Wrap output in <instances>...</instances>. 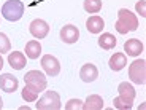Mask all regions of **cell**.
<instances>
[{"instance_id": "1", "label": "cell", "mask_w": 146, "mask_h": 110, "mask_svg": "<svg viewBox=\"0 0 146 110\" xmlns=\"http://www.w3.org/2000/svg\"><path fill=\"white\" fill-rule=\"evenodd\" d=\"M114 29L119 34L133 32L138 29V18L135 13H132L127 8H121L117 11V21L114 22Z\"/></svg>"}, {"instance_id": "2", "label": "cell", "mask_w": 146, "mask_h": 110, "mask_svg": "<svg viewBox=\"0 0 146 110\" xmlns=\"http://www.w3.org/2000/svg\"><path fill=\"white\" fill-rule=\"evenodd\" d=\"M24 3L21 0H8L5 2L3 7H2V16H3L7 21H19V19L24 16Z\"/></svg>"}, {"instance_id": "3", "label": "cell", "mask_w": 146, "mask_h": 110, "mask_svg": "<svg viewBox=\"0 0 146 110\" xmlns=\"http://www.w3.org/2000/svg\"><path fill=\"white\" fill-rule=\"evenodd\" d=\"M24 81H26V86H29L30 89L36 91L38 94L46 89V85H48L44 73H41L40 70H29L24 75Z\"/></svg>"}, {"instance_id": "4", "label": "cell", "mask_w": 146, "mask_h": 110, "mask_svg": "<svg viewBox=\"0 0 146 110\" xmlns=\"http://www.w3.org/2000/svg\"><path fill=\"white\" fill-rule=\"evenodd\" d=\"M35 107L38 110H59L62 107L60 105V96L56 91H46L38 99Z\"/></svg>"}, {"instance_id": "5", "label": "cell", "mask_w": 146, "mask_h": 110, "mask_svg": "<svg viewBox=\"0 0 146 110\" xmlns=\"http://www.w3.org/2000/svg\"><path fill=\"white\" fill-rule=\"evenodd\" d=\"M129 78L137 85L146 83V62L145 59H137L129 66Z\"/></svg>"}, {"instance_id": "6", "label": "cell", "mask_w": 146, "mask_h": 110, "mask_svg": "<svg viewBox=\"0 0 146 110\" xmlns=\"http://www.w3.org/2000/svg\"><path fill=\"white\" fill-rule=\"evenodd\" d=\"M41 67H43L48 77H57L59 72H60V62L52 54H44L41 58Z\"/></svg>"}, {"instance_id": "7", "label": "cell", "mask_w": 146, "mask_h": 110, "mask_svg": "<svg viewBox=\"0 0 146 110\" xmlns=\"http://www.w3.org/2000/svg\"><path fill=\"white\" fill-rule=\"evenodd\" d=\"M29 30L32 34V37H35V38L40 40V38H44L49 34V26H48V22L43 21V19H33L29 26Z\"/></svg>"}, {"instance_id": "8", "label": "cell", "mask_w": 146, "mask_h": 110, "mask_svg": "<svg viewBox=\"0 0 146 110\" xmlns=\"http://www.w3.org/2000/svg\"><path fill=\"white\" fill-rule=\"evenodd\" d=\"M60 38H62L64 43H68V45L76 43L80 40V30L73 24H67V26H64L60 29Z\"/></svg>"}, {"instance_id": "9", "label": "cell", "mask_w": 146, "mask_h": 110, "mask_svg": "<svg viewBox=\"0 0 146 110\" xmlns=\"http://www.w3.org/2000/svg\"><path fill=\"white\" fill-rule=\"evenodd\" d=\"M19 86V81L11 73H2L0 75V89L5 93H15Z\"/></svg>"}, {"instance_id": "10", "label": "cell", "mask_w": 146, "mask_h": 110, "mask_svg": "<svg viewBox=\"0 0 146 110\" xmlns=\"http://www.w3.org/2000/svg\"><path fill=\"white\" fill-rule=\"evenodd\" d=\"M80 77L84 83H92L99 78V70L94 64H84L80 70Z\"/></svg>"}, {"instance_id": "11", "label": "cell", "mask_w": 146, "mask_h": 110, "mask_svg": "<svg viewBox=\"0 0 146 110\" xmlns=\"http://www.w3.org/2000/svg\"><path fill=\"white\" fill-rule=\"evenodd\" d=\"M124 51L127 56H132V58H137L143 53V43L138 40V38H129L124 43Z\"/></svg>"}, {"instance_id": "12", "label": "cell", "mask_w": 146, "mask_h": 110, "mask_svg": "<svg viewBox=\"0 0 146 110\" xmlns=\"http://www.w3.org/2000/svg\"><path fill=\"white\" fill-rule=\"evenodd\" d=\"M125 66H127V58H125L124 53H114V54L110 58V69L114 70V72L122 70Z\"/></svg>"}, {"instance_id": "13", "label": "cell", "mask_w": 146, "mask_h": 110, "mask_svg": "<svg viewBox=\"0 0 146 110\" xmlns=\"http://www.w3.org/2000/svg\"><path fill=\"white\" fill-rule=\"evenodd\" d=\"M105 27V21L100 16H91V18L86 21V29L91 34H100Z\"/></svg>"}, {"instance_id": "14", "label": "cell", "mask_w": 146, "mask_h": 110, "mask_svg": "<svg viewBox=\"0 0 146 110\" xmlns=\"http://www.w3.org/2000/svg\"><path fill=\"white\" fill-rule=\"evenodd\" d=\"M8 62H10V66L13 67L15 70H21L26 67V56L22 54L21 51H13L10 53V56H8Z\"/></svg>"}, {"instance_id": "15", "label": "cell", "mask_w": 146, "mask_h": 110, "mask_svg": "<svg viewBox=\"0 0 146 110\" xmlns=\"http://www.w3.org/2000/svg\"><path fill=\"white\" fill-rule=\"evenodd\" d=\"M83 109L84 110H100L103 109V99L99 94H91L88 96L86 102H83Z\"/></svg>"}, {"instance_id": "16", "label": "cell", "mask_w": 146, "mask_h": 110, "mask_svg": "<svg viewBox=\"0 0 146 110\" xmlns=\"http://www.w3.org/2000/svg\"><path fill=\"white\" fill-rule=\"evenodd\" d=\"M116 43H117L116 37H114L113 34H110V32H105V34H102V35L99 37V46L102 48V50L110 51V50H113V48L116 46Z\"/></svg>"}, {"instance_id": "17", "label": "cell", "mask_w": 146, "mask_h": 110, "mask_svg": "<svg viewBox=\"0 0 146 110\" xmlns=\"http://www.w3.org/2000/svg\"><path fill=\"white\" fill-rule=\"evenodd\" d=\"M117 91H119V96H121V97H124V99L133 102V99H135V88H133L130 83H127V81H122V83H119V86H117Z\"/></svg>"}, {"instance_id": "18", "label": "cell", "mask_w": 146, "mask_h": 110, "mask_svg": "<svg viewBox=\"0 0 146 110\" xmlns=\"http://www.w3.org/2000/svg\"><path fill=\"white\" fill-rule=\"evenodd\" d=\"M41 54V45L38 40H30L26 45V56L29 59H36Z\"/></svg>"}, {"instance_id": "19", "label": "cell", "mask_w": 146, "mask_h": 110, "mask_svg": "<svg viewBox=\"0 0 146 110\" xmlns=\"http://www.w3.org/2000/svg\"><path fill=\"white\" fill-rule=\"evenodd\" d=\"M83 7L88 13H99L102 10V0H84Z\"/></svg>"}, {"instance_id": "20", "label": "cell", "mask_w": 146, "mask_h": 110, "mask_svg": "<svg viewBox=\"0 0 146 110\" xmlns=\"http://www.w3.org/2000/svg\"><path fill=\"white\" fill-rule=\"evenodd\" d=\"M132 105H133V102L124 99V97H121V96L114 97V101H113V107L117 110H129V109H132Z\"/></svg>"}, {"instance_id": "21", "label": "cell", "mask_w": 146, "mask_h": 110, "mask_svg": "<svg viewBox=\"0 0 146 110\" xmlns=\"http://www.w3.org/2000/svg\"><path fill=\"white\" fill-rule=\"evenodd\" d=\"M22 99L26 101V102H35L38 99V93L30 89L29 86H24L22 88Z\"/></svg>"}, {"instance_id": "22", "label": "cell", "mask_w": 146, "mask_h": 110, "mask_svg": "<svg viewBox=\"0 0 146 110\" xmlns=\"http://www.w3.org/2000/svg\"><path fill=\"white\" fill-rule=\"evenodd\" d=\"M11 50V43L10 38H8L5 34L0 32V54H5V53H10Z\"/></svg>"}, {"instance_id": "23", "label": "cell", "mask_w": 146, "mask_h": 110, "mask_svg": "<svg viewBox=\"0 0 146 110\" xmlns=\"http://www.w3.org/2000/svg\"><path fill=\"white\" fill-rule=\"evenodd\" d=\"M65 109L67 110H81V109H83V101H80V99H70L68 102L65 104Z\"/></svg>"}, {"instance_id": "24", "label": "cell", "mask_w": 146, "mask_h": 110, "mask_svg": "<svg viewBox=\"0 0 146 110\" xmlns=\"http://www.w3.org/2000/svg\"><path fill=\"white\" fill-rule=\"evenodd\" d=\"M135 8H137V13H140V16L145 18L146 16V2L145 0H140L138 3L135 5Z\"/></svg>"}, {"instance_id": "25", "label": "cell", "mask_w": 146, "mask_h": 110, "mask_svg": "<svg viewBox=\"0 0 146 110\" xmlns=\"http://www.w3.org/2000/svg\"><path fill=\"white\" fill-rule=\"evenodd\" d=\"M3 69V59H2V54H0V70Z\"/></svg>"}, {"instance_id": "26", "label": "cell", "mask_w": 146, "mask_h": 110, "mask_svg": "<svg viewBox=\"0 0 146 110\" xmlns=\"http://www.w3.org/2000/svg\"><path fill=\"white\" fill-rule=\"evenodd\" d=\"M2 107H3V101H2V97H0V110H2Z\"/></svg>"}]
</instances>
